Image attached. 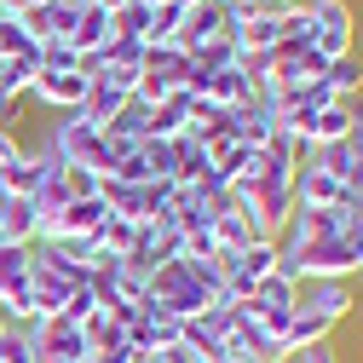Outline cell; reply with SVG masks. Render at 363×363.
Wrapping results in <instances>:
<instances>
[{
    "mask_svg": "<svg viewBox=\"0 0 363 363\" xmlns=\"http://www.w3.org/2000/svg\"><path fill=\"white\" fill-rule=\"evenodd\" d=\"M145 300H150L156 311L179 317V323H191V317H202V311H208V294H202V283L185 271V259L156 265V271H150V283H145Z\"/></svg>",
    "mask_w": 363,
    "mask_h": 363,
    "instance_id": "cell-1",
    "label": "cell"
},
{
    "mask_svg": "<svg viewBox=\"0 0 363 363\" xmlns=\"http://www.w3.org/2000/svg\"><path fill=\"white\" fill-rule=\"evenodd\" d=\"M277 259H283V248L271 242V237L248 242L242 254H219V277H225V294H231V300H248V294H254V283H265L271 271H277Z\"/></svg>",
    "mask_w": 363,
    "mask_h": 363,
    "instance_id": "cell-2",
    "label": "cell"
},
{
    "mask_svg": "<svg viewBox=\"0 0 363 363\" xmlns=\"http://www.w3.org/2000/svg\"><path fill=\"white\" fill-rule=\"evenodd\" d=\"M86 86H93V75H86V69H40L35 86H29V99L47 110V116H69V110H81Z\"/></svg>",
    "mask_w": 363,
    "mask_h": 363,
    "instance_id": "cell-3",
    "label": "cell"
},
{
    "mask_svg": "<svg viewBox=\"0 0 363 363\" xmlns=\"http://www.w3.org/2000/svg\"><path fill=\"white\" fill-rule=\"evenodd\" d=\"M179 248H185V237L173 231V225H162V219H150V225H139V231H133V248L121 254L127 265H139L145 277L156 265H167V259H179Z\"/></svg>",
    "mask_w": 363,
    "mask_h": 363,
    "instance_id": "cell-4",
    "label": "cell"
},
{
    "mask_svg": "<svg viewBox=\"0 0 363 363\" xmlns=\"http://www.w3.org/2000/svg\"><path fill=\"white\" fill-rule=\"evenodd\" d=\"M225 29H231V6H219V0H196V6H185V18H179V35L173 47H208V40H225Z\"/></svg>",
    "mask_w": 363,
    "mask_h": 363,
    "instance_id": "cell-5",
    "label": "cell"
},
{
    "mask_svg": "<svg viewBox=\"0 0 363 363\" xmlns=\"http://www.w3.org/2000/svg\"><path fill=\"white\" fill-rule=\"evenodd\" d=\"M346 191H352V185H340V179L323 173L311 156H300V167H294V208H323V213H329Z\"/></svg>",
    "mask_w": 363,
    "mask_h": 363,
    "instance_id": "cell-6",
    "label": "cell"
},
{
    "mask_svg": "<svg viewBox=\"0 0 363 363\" xmlns=\"http://www.w3.org/2000/svg\"><path fill=\"white\" fill-rule=\"evenodd\" d=\"M300 311H311V317H323V323L340 329L357 311V294H352V283H300Z\"/></svg>",
    "mask_w": 363,
    "mask_h": 363,
    "instance_id": "cell-7",
    "label": "cell"
},
{
    "mask_svg": "<svg viewBox=\"0 0 363 363\" xmlns=\"http://www.w3.org/2000/svg\"><path fill=\"white\" fill-rule=\"evenodd\" d=\"M116 40V23H110V12L99 6V0H81V12H75V29H69V47L93 64L104 47Z\"/></svg>",
    "mask_w": 363,
    "mask_h": 363,
    "instance_id": "cell-8",
    "label": "cell"
},
{
    "mask_svg": "<svg viewBox=\"0 0 363 363\" xmlns=\"http://www.w3.org/2000/svg\"><path fill=\"white\" fill-rule=\"evenodd\" d=\"M323 237H340V231H335V213H323V208H294L289 225H283V237H277V248H283V254H300V248L323 242Z\"/></svg>",
    "mask_w": 363,
    "mask_h": 363,
    "instance_id": "cell-9",
    "label": "cell"
},
{
    "mask_svg": "<svg viewBox=\"0 0 363 363\" xmlns=\"http://www.w3.org/2000/svg\"><path fill=\"white\" fill-rule=\"evenodd\" d=\"M352 104H323L311 121H306V133H300V145L306 150H317V145H340V139H352Z\"/></svg>",
    "mask_w": 363,
    "mask_h": 363,
    "instance_id": "cell-10",
    "label": "cell"
},
{
    "mask_svg": "<svg viewBox=\"0 0 363 363\" xmlns=\"http://www.w3.org/2000/svg\"><path fill=\"white\" fill-rule=\"evenodd\" d=\"M202 99H208V104H219V110H242V104H254V81H248L237 64H225V69H213V75H208Z\"/></svg>",
    "mask_w": 363,
    "mask_h": 363,
    "instance_id": "cell-11",
    "label": "cell"
},
{
    "mask_svg": "<svg viewBox=\"0 0 363 363\" xmlns=\"http://www.w3.org/2000/svg\"><path fill=\"white\" fill-rule=\"evenodd\" d=\"M40 237V213L29 196H0V242H35Z\"/></svg>",
    "mask_w": 363,
    "mask_h": 363,
    "instance_id": "cell-12",
    "label": "cell"
},
{
    "mask_svg": "<svg viewBox=\"0 0 363 363\" xmlns=\"http://www.w3.org/2000/svg\"><path fill=\"white\" fill-rule=\"evenodd\" d=\"M340 329L323 323V317H311V311H294L289 317V329H283V352H311V346H329Z\"/></svg>",
    "mask_w": 363,
    "mask_h": 363,
    "instance_id": "cell-13",
    "label": "cell"
},
{
    "mask_svg": "<svg viewBox=\"0 0 363 363\" xmlns=\"http://www.w3.org/2000/svg\"><path fill=\"white\" fill-rule=\"evenodd\" d=\"M208 231H213V242H219V254H242L248 242H259V231H254V219L242 213V202H237L231 213H219V219L208 225Z\"/></svg>",
    "mask_w": 363,
    "mask_h": 363,
    "instance_id": "cell-14",
    "label": "cell"
},
{
    "mask_svg": "<svg viewBox=\"0 0 363 363\" xmlns=\"http://www.w3.org/2000/svg\"><path fill=\"white\" fill-rule=\"evenodd\" d=\"M127 99H133V93H121V86H110V81H99V75H93V86H86V99H81V116H86V121H93V127L104 133Z\"/></svg>",
    "mask_w": 363,
    "mask_h": 363,
    "instance_id": "cell-15",
    "label": "cell"
},
{
    "mask_svg": "<svg viewBox=\"0 0 363 363\" xmlns=\"http://www.w3.org/2000/svg\"><path fill=\"white\" fill-rule=\"evenodd\" d=\"M179 133H191V93L150 104V139H179Z\"/></svg>",
    "mask_w": 363,
    "mask_h": 363,
    "instance_id": "cell-16",
    "label": "cell"
},
{
    "mask_svg": "<svg viewBox=\"0 0 363 363\" xmlns=\"http://www.w3.org/2000/svg\"><path fill=\"white\" fill-rule=\"evenodd\" d=\"M306 6H311L317 35H352L357 40V6L352 0H306Z\"/></svg>",
    "mask_w": 363,
    "mask_h": 363,
    "instance_id": "cell-17",
    "label": "cell"
},
{
    "mask_svg": "<svg viewBox=\"0 0 363 363\" xmlns=\"http://www.w3.org/2000/svg\"><path fill=\"white\" fill-rule=\"evenodd\" d=\"M323 86L335 93V104H357V93H363V58H357V52L335 58V64L323 69Z\"/></svg>",
    "mask_w": 363,
    "mask_h": 363,
    "instance_id": "cell-18",
    "label": "cell"
},
{
    "mask_svg": "<svg viewBox=\"0 0 363 363\" xmlns=\"http://www.w3.org/2000/svg\"><path fill=\"white\" fill-rule=\"evenodd\" d=\"M104 133H110V139H121V145H145V139H150V104H145V99H127Z\"/></svg>",
    "mask_w": 363,
    "mask_h": 363,
    "instance_id": "cell-19",
    "label": "cell"
},
{
    "mask_svg": "<svg viewBox=\"0 0 363 363\" xmlns=\"http://www.w3.org/2000/svg\"><path fill=\"white\" fill-rule=\"evenodd\" d=\"M35 179H40V162H35V150L23 145L6 167H0V196H35Z\"/></svg>",
    "mask_w": 363,
    "mask_h": 363,
    "instance_id": "cell-20",
    "label": "cell"
},
{
    "mask_svg": "<svg viewBox=\"0 0 363 363\" xmlns=\"http://www.w3.org/2000/svg\"><path fill=\"white\" fill-rule=\"evenodd\" d=\"M35 75H40V58H0V93H12V99H29Z\"/></svg>",
    "mask_w": 363,
    "mask_h": 363,
    "instance_id": "cell-21",
    "label": "cell"
},
{
    "mask_svg": "<svg viewBox=\"0 0 363 363\" xmlns=\"http://www.w3.org/2000/svg\"><path fill=\"white\" fill-rule=\"evenodd\" d=\"M133 231H139V225H133V219H121V213H104V225H99V231H93V242H99V254H127L133 248Z\"/></svg>",
    "mask_w": 363,
    "mask_h": 363,
    "instance_id": "cell-22",
    "label": "cell"
},
{
    "mask_svg": "<svg viewBox=\"0 0 363 363\" xmlns=\"http://www.w3.org/2000/svg\"><path fill=\"white\" fill-rule=\"evenodd\" d=\"M110 23H116L121 40H145L150 35V6H145V0H127L121 12H110Z\"/></svg>",
    "mask_w": 363,
    "mask_h": 363,
    "instance_id": "cell-23",
    "label": "cell"
},
{
    "mask_svg": "<svg viewBox=\"0 0 363 363\" xmlns=\"http://www.w3.org/2000/svg\"><path fill=\"white\" fill-rule=\"evenodd\" d=\"M173 202H179V185H173V179H150V185H145V219H139V225L167 219V213H173Z\"/></svg>",
    "mask_w": 363,
    "mask_h": 363,
    "instance_id": "cell-24",
    "label": "cell"
},
{
    "mask_svg": "<svg viewBox=\"0 0 363 363\" xmlns=\"http://www.w3.org/2000/svg\"><path fill=\"white\" fill-rule=\"evenodd\" d=\"M225 64H237V40H231V35H225V40H208V47L191 52V69H202V75H213V69H225Z\"/></svg>",
    "mask_w": 363,
    "mask_h": 363,
    "instance_id": "cell-25",
    "label": "cell"
},
{
    "mask_svg": "<svg viewBox=\"0 0 363 363\" xmlns=\"http://www.w3.org/2000/svg\"><path fill=\"white\" fill-rule=\"evenodd\" d=\"M179 18H185V6H150V35H145V47H167V40L179 35Z\"/></svg>",
    "mask_w": 363,
    "mask_h": 363,
    "instance_id": "cell-26",
    "label": "cell"
},
{
    "mask_svg": "<svg viewBox=\"0 0 363 363\" xmlns=\"http://www.w3.org/2000/svg\"><path fill=\"white\" fill-rule=\"evenodd\" d=\"M93 311H104V306H99V294H93V289L81 283V289H69V300H64V311H58V317H64V323H75V329H81V323H86V317H93Z\"/></svg>",
    "mask_w": 363,
    "mask_h": 363,
    "instance_id": "cell-27",
    "label": "cell"
},
{
    "mask_svg": "<svg viewBox=\"0 0 363 363\" xmlns=\"http://www.w3.org/2000/svg\"><path fill=\"white\" fill-rule=\"evenodd\" d=\"M40 69H86V58L69 40H47V47H40Z\"/></svg>",
    "mask_w": 363,
    "mask_h": 363,
    "instance_id": "cell-28",
    "label": "cell"
},
{
    "mask_svg": "<svg viewBox=\"0 0 363 363\" xmlns=\"http://www.w3.org/2000/svg\"><path fill=\"white\" fill-rule=\"evenodd\" d=\"M139 150H145V162H150L156 179H173V139H145Z\"/></svg>",
    "mask_w": 363,
    "mask_h": 363,
    "instance_id": "cell-29",
    "label": "cell"
},
{
    "mask_svg": "<svg viewBox=\"0 0 363 363\" xmlns=\"http://www.w3.org/2000/svg\"><path fill=\"white\" fill-rule=\"evenodd\" d=\"M0 363H35V346L23 340V329H12L6 340H0Z\"/></svg>",
    "mask_w": 363,
    "mask_h": 363,
    "instance_id": "cell-30",
    "label": "cell"
},
{
    "mask_svg": "<svg viewBox=\"0 0 363 363\" xmlns=\"http://www.w3.org/2000/svg\"><path fill=\"white\" fill-rule=\"evenodd\" d=\"M81 363H139V352L133 346H110V352H86Z\"/></svg>",
    "mask_w": 363,
    "mask_h": 363,
    "instance_id": "cell-31",
    "label": "cell"
},
{
    "mask_svg": "<svg viewBox=\"0 0 363 363\" xmlns=\"http://www.w3.org/2000/svg\"><path fill=\"white\" fill-rule=\"evenodd\" d=\"M150 363H202V357H196V352H191L185 340H179V346H167V352H156Z\"/></svg>",
    "mask_w": 363,
    "mask_h": 363,
    "instance_id": "cell-32",
    "label": "cell"
},
{
    "mask_svg": "<svg viewBox=\"0 0 363 363\" xmlns=\"http://www.w3.org/2000/svg\"><path fill=\"white\" fill-rule=\"evenodd\" d=\"M300 357H306V363H340V352H335V340H329V346H311V352H300Z\"/></svg>",
    "mask_w": 363,
    "mask_h": 363,
    "instance_id": "cell-33",
    "label": "cell"
},
{
    "mask_svg": "<svg viewBox=\"0 0 363 363\" xmlns=\"http://www.w3.org/2000/svg\"><path fill=\"white\" fill-rule=\"evenodd\" d=\"M12 329H18V323H12V317H6V311H0V340H6Z\"/></svg>",
    "mask_w": 363,
    "mask_h": 363,
    "instance_id": "cell-34",
    "label": "cell"
},
{
    "mask_svg": "<svg viewBox=\"0 0 363 363\" xmlns=\"http://www.w3.org/2000/svg\"><path fill=\"white\" fill-rule=\"evenodd\" d=\"M352 121H357V127H363V93H357V104H352Z\"/></svg>",
    "mask_w": 363,
    "mask_h": 363,
    "instance_id": "cell-35",
    "label": "cell"
},
{
    "mask_svg": "<svg viewBox=\"0 0 363 363\" xmlns=\"http://www.w3.org/2000/svg\"><path fill=\"white\" fill-rule=\"evenodd\" d=\"M277 363H306V357H300V352H289V357H277Z\"/></svg>",
    "mask_w": 363,
    "mask_h": 363,
    "instance_id": "cell-36",
    "label": "cell"
},
{
    "mask_svg": "<svg viewBox=\"0 0 363 363\" xmlns=\"http://www.w3.org/2000/svg\"><path fill=\"white\" fill-rule=\"evenodd\" d=\"M145 6H167V0H145Z\"/></svg>",
    "mask_w": 363,
    "mask_h": 363,
    "instance_id": "cell-37",
    "label": "cell"
},
{
    "mask_svg": "<svg viewBox=\"0 0 363 363\" xmlns=\"http://www.w3.org/2000/svg\"><path fill=\"white\" fill-rule=\"evenodd\" d=\"M219 363H242V357H219Z\"/></svg>",
    "mask_w": 363,
    "mask_h": 363,
    "instance_id": "cell-38",
    "label": "cell"
},
{
    "mask_svg": "<svg viewBox=\"0 0 363 363\" xmlns=\"http://www.w3.org/2000/svg\"><path fill=\"white\" fill-rule=\"evenodd\" d=\"M139 363H150V357H139Z\"/></svg>",
    "mask_w": 363,
    "mask_h": 363,
    "instance_id": "cell-39",
    "label": "cell"
},
{
    "mask_svg": "<svg viewBox=\"0 0 363 363\" xmlns=\"http://www.w3.org/2000/svg\"><path fill=\"white\" fill-rule=\"evenodd\" d=\"M357 306H363V300H357Z\"/></svg>",
    "mask_w": 363,
    "mask_h": 363,
    "instance_id": "cell-40",
    "label": "cell"
}]
</instances>
